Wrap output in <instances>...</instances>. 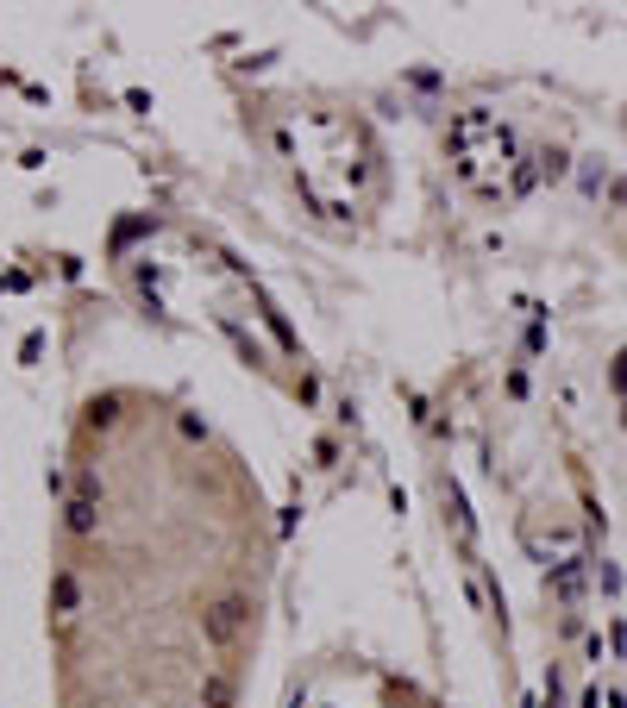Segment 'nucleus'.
<instances>
[{
  "mask_svg": "<svg viewBox=\"0 0 627 708\" xmlns=\"http://www.w3.org/2000/svg\"><path fill=\"white\" fill-rule=\"evenodd\" d=\"M245 615H251V608H245V596H220V602L201 615L207 646H232V640H239V627H245Z\"/></svg>",
  "mask_w": 627,
  "mask_h": 708,
  "instance_id": "nucleus-1",
  "label": "nucleus"
},
{
  "mask_svg": "<svg viewBox=\"0 0 627 708\" xmlns=\"http://www.w3.org/2000/svg\"><path fill=\"white\" fill-rule=\"evenodd\" d=\"M69 533H95V495H76V502H69Z\"/></svg>",
  "mask_w": 627,
  "mask_h": 708,
  "instance_id": "nucleus-2",
  "label": "nucleus"
},
{
  "mask_svg": "<svg viewBox=\"0 0 627 708\" xmlns=\"http://www.w3.org/2000/svg\"><path fill=\"white\" fill-rule=\"evenodd\" d=\"M201 708H232V683L214 671V677H201Z\"/></svg>",
  "mask_w": 627,
  "mask_h": 708,
  "instance_id": "nucleus-3",
  "label": "nucleus"
},
{
  "mask_svg": "<svg viewBox=\"0 0 627 708\" xmlns=\"http://www.w3.org/2000/svg\"><path fill=\"white\" fill-rule=\"evenodd\" d=\"M88 414H95V427H107V420L120 414V395H101V401H95V408H88Z\"/></svg>",
  "mask_w": 627,
  "mask_h": 708,
  "instance_id": "nucleus-4",
  "label": "nucleus"
},
{
  "mask_svg": "<svg viewBox=\"0 0 627 708\" xmlns=\"http://www.w3.org/2000/svg\"><path fill=\"white\" fill-rule=\"evenodd\" d=\"M76 708H82V702H76Z\"/></svg>",
  "mask_w": 627,
  "mask_h": 708,
  "instance_id": "nucleus-5",
  "label": "nucleus"
}]
</instances>
